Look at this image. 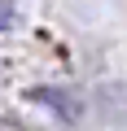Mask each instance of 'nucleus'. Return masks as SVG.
Here are the masks:
<instances>
[{
    "instance_id": "obj_1",
    "label": "nucleus",
    "mask_w": 127,
    "mask_h": 131,
    "mask_svg": "<svg viewBox=\"0 0 127 131\" xmlns=\"http://www.w3.org/2000/svg\"><path fill=\"white\" fill-rule=\"evenodd\" d=\"M18 22V13H13V5H9V0H0V31H9Z\"/></svg>"
},
{
    "instance_id": "obj_2",
    "label": "nucleus",
    "mask_w": 127,
    "mask_h": 131,
    "mask_svg": "<svg viewBox=\"0 0 127 131\" xmlns=\"http://www.w3.org/2000/svg\"><path fill=\"white\" fill-rule=\"evenodd\" d=\"M0 131H35V127H22V122H9V118H0Z\"/></svg>"
}]
</instances>
